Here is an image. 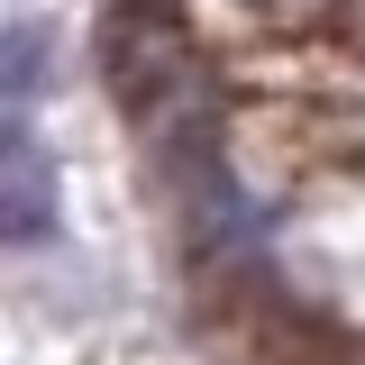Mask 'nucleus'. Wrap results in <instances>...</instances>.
Returning <instances> with one entry per match:
<instances>
[{
	"label": "nucleus",
	"mask_w": 365,
	"mask_h": 365,
	"mask_svg": "<svg viewBox=\"0 0 365 365\" xmlns=\"http://www.w3.org/2000/svg\"><path fill=\"white\" fill-rule=\"evenodd\" d=\"M64 220L55 201V165L28 128H0V247H46Z\"/></svg>",
	"instance_id": "obj_1"
},
{
	"label": "nucleus",
	"mask_w": 365,
	"mask_h": 365,
	"mask_svg": "<svg viewBox=\"0 0 365 365\" xmlns=\"http://www.w3.org/2000/svg\"><path fill=\"white\" fill-rule=\"evenodd\" d=\"M46 64H55V28L46 19H19L0 37V128H28V110L46 91Z\"/></svg>",
	"instance_id": "obj_2"
}]
</instances>
